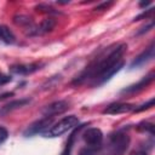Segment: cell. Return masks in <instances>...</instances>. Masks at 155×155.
<instances>
[{"instance_id": "cell-1", "label": "cell", "mask_w": 155, "mask_h": 155, "mask_svg": "<svg viewBox=\"0 0 155 155\" xmlns=\"http://www.w3.org/2000/svg\"><path fill=\"white\" fill-rule=\"evenodd\" d=\"M126 48H127V45L126 44H121V45L116 46L115 48H113L108 54L96 58L81 73V75L74 80L73 84H81L82 81H85L87 79H93L94 80V79L99 78L101 75H103L105 71L111 69L114 65H116L122 59V56H124Z\"/></svg>"}, {"instance_id": "cell-2", "label": "cell", "mask_w": 155, "mask_h": 155, "mask_svg": "<svg viewBox=\"0 0 155 155\" xmlns=\"http://www.w3.org/2000/svg\"><path fill=\"white\" fill-rule=\"evenodd\" d=\"M130 145V136L125 132L117 131L109 137V153L111 155H122Z\"/></svg>"}, {"instance_id": "cell-3", "label": "cell", "mask_w": 155, "mask_h": 155, "mask_svg": "<svg viewBox=\"0 0 155 155\" xmlns=\"http://www.w3.org/2000/svg\"><path fill=\"white\" fill-rule=\"evenodd\" d=\"M79 124V119L75 115H68L54 124L47 132V137H59L65 132L75 128Z\"/></svg>"}, {"instance_id": "cell-4", "label": "cell", "mask_w": 155, "mask_h": 155, "mask_svg": "<svg viewBox=\"0 0 155 155\" xmlns=\"http://www.w3.org/2000/svg\"><path fill=\"white\" fill-rule=\"evenodd\" d=\"M82 138H84L85 143L87 144V147L101 148L102 142H103V132L99 128L91 127L84 132Z\"/></svg>"}, {"instance_id": "cell-5", "label": "cell", "mask_w": 155, "mask_h": 155, "mask_svg": "<svg viewBox=\"0 0 155 155\" xmlns=\"http://www.w3.org/2000/svg\"><path fill=\"white\" fill-rule=\"evenodd\" d=\"M154 78H155V73L154 71H150L148 75H145L144 78H142L137 84H133V85H130L127 87H125L121 93H126V94H130V93H136V92H139L142 90H144L147 86H149L153 81H154Z\"/></svg>"}, {"instance_id": "cell-6", "label": "cell", "mask_w": 155, "mask_h": 155, "mask_svg": "<svg viewBox=\"0 0 155 155\" xmlns=\"http://www.w3.org/2000/svg\"><path fill=\"white\" fill-rule=\"evenodd\" d=\"M69 109V103L65 102V101H57V102H53L48 105H46L41 113L45 115V116H50V117H53L54 115H58V114H62L64 111H67Z\"/></svg>"}, {"instance_id": "cell-7", "label": "cell", "mask_w": 155, "mask_h": 155, "mask_svg": "<svg viewBox=\"0 0 155 155\" xmlns=\"http://www.w3.org/2000/svg\"><path fill=\"white\" fill-rule=\"evenodd\" d=\"M52 120L53 117H50V116H45L38 121H35L34 124H31L25 131H24V136L29 137V136H33V134H36L39 132H42L44 130H46L51 124H52Z\"/></svg>"}, {"instance_id": "cell-8", "label": "cell", "mask_w": 155, "mask_h": 155, "mask_svg": "<svg viewBox=\"0 0 155 155\" xmlns=\"http://www.w3.org/2000/svg\"><path fill=\"white\" fill-rule=\"evenodd\" d=\"M56 25V21L51 17L48 18H45L39 25H33L31 28H29V34L30 35H42V34H46L48 31H51Z\"/></svg>"}, {"instance_id": "cell-9", "label": "cell", "mask_w": 155, "mask_h": 155, "mask_svg": "<svg viewBox=\"0 0 155 155\" xmlns=\"http://www.w3.org/2000/svg\"><path fill=\"white\" fill-rule=\"evenodd\" d=\"M41 69L40 63H27V64H15L10 67L11 73L18 74V75H29Z\"/></svg>"}, {"instance_id": "cell-10", "label": "cell", "mask_w": 155, "mask_h": 155, "mask_svg": "<svg viewBox=\"0 0 155 155\" xmlns=\"http://www.w3.org/2000/svg\"><path fill=\"white\" fill-rule=\"evenodd\" d=\"M154 58V42L150 44V46L148 48H145L139 56L136 57V59H133V62L130 65V69H134L138 68L145 63H148L149 61H151Z\"/></svg>"}, {"instance_id": "cell-11", "label": "cell", "mask_w": 155, "mask_h": 155, "mask_svg": "<svg viewBox=\"0 0 155 155\" xmlns=\"http://www.w3.org/2000/svg\"><path fill=\"white\" fill-rule=\"evenodd\" d=\"M134 108H136V105L131 104V103H113V104L108 105L103 110V113L109 114V115H116V114H124V113L133 111Z\"/></svg>"}, {"instance_id": "cell-12", "label": "cell", "mask_w": 155, "mask_h": 155, "mask_svg": "<svg viewBox=\"0 0 155 155\" xmlns=\"http://www.w3.org/2000/svg\"><path fill=\"white\" fill-rule=\"evenodd\" d=\"M124 65H125V62H124V59H121V61H120L116 65H114L111 69H109L108 71H105V73H104L103 75H101L99 78L94 79V80H93V85H97V86H98V85H102V84L107 82V81H108L113 75H115V74H116Z\"/></svg>"}, {"instance_id": "cell-13", "label": "cell", "mask_w": 155, "mask_h": 155, "mask_svg": "<svg viewBox=\"0 0 155 155\" xmlns=\"http://www.w3.org/2000/svg\"><path fill=\"white\" fill-rule=\"evenodd\" d=\"M30 102L29 98H22V99H16V101H12L10 103H7L6 105H4L0 110V114H7L15 109H18L21 107H24L25 104H28Z\"/></svg>"}, {"instance_id": "cell-14", "label": "cell", "mask_w": 155, "mask_h": 155, "mask_svg": "<svg viewBox=\"0 0 155 155\" xmlns=\"http://www.w3.org/2000/svg\"><path fill=\"white\" fill-rule=\"evenodd\" d=\"M15 41H16V38L13 33L6 25L0 24V42L6 44V45H12L15 44Z\"/></svg>"}, {"instance_id": "cell-15", "label": "cell", "mask_w": 155, "mask_h": 155, "mask_svg": "<svg viewBox=\"0 0 155 155\" xmlns=\"http://www.w3.org/2000/svg\"><path fill=\"white\" fill-rule=\"evenodd\" d=\"M13 22L17 24V25H21V27H27L28 29L33 27V22H31V18L28 17V16H24V15H17L13 17Z\"/></svg>"}, {"instance_id": "cell-16", "label": "cell", "mask_w": 155, "mask_h": 155, "mask_svg": "<svg viewBox=\"0 0 155 155\" xmlns=\"http://www.w3.org/2000/svg\"><path fill=\"white\" fill-rule=\"evenodd\" d=\"M84 126V125H82ZM82 126H80V127H78L70 136H69V138H68V142H67V144H65V147H64V149H63V151H62V154L61 155H70L71 154V148H73V144H74V138H75V136H76V133L79 132V130L82 127Z\"/></svg>"}, {"instance_id": "cell-17", "label": "cell", "mask_w": 155, "mask_h": 155, "mask_svg": "<svg viewBox=\"0 0 155 155\" xmlns=\"http://www.w3.org/2000/svg\"><path fill=\"white\" fill-rule=\"evenodd\" d=\"M137 131H139V132H149L151 136H154V124H151V122H147V121H143V122H140V124H138L137 125Z\"/></svg>"}, {"instance_id": "cell-18", "label": "cell", "mask_w": 155, "mask_h": 155, "mask_svg": "<svg viewBox=\"0 0 155 155\" xmlns=\"http://www.w3.org/2000/svg\"><path fill=\"white\" fill-rule=\"evenodd\" d=\"M35 10L39 11V12H45V13H59V12L54 11V8L50 5H47V4H40L35 7Z\"/></svg>"}, {"instance_id": "cell-19", "label": "cell", "mask_w": 155, "mask_h": 155, "mask_svg": "<svg viewBox=\"0 0 155 155\" xmlns=\"http://www.w3.org/2000/svg\"><path fill=\"white\" fill-rule=\"evenodd\" d=\"M154 102H155V99H154V98H150L147 103H144V104H142V105H139V107H136V108L133 109V111H134V113H140V111L148 110V109H150L151 107H154Z\"/></svg>"}, {"instance_id": "cell-20", "label": "cell", "mask_w": 155, "mask_h": 155, "mask_svg": "<svg viewBox=\"0 0 155 155\" xmlns=\"http://www.w3.org/2000/svg\"><path fill=\"white\" fill-rule=\"evenodd\" d=\"M99 148H92V147H86L84 149L80 150V154L79 155H94L97 153Z\"/></svg>"}, {"instance_id": "cell-21", "label": "cell", "mask_w": 155, "mask_h": 155, "mask_svg": "<svg viewBox=\"0 0 155 155\" xmlns=\"http://www.w3.org/2000/svg\"><path fill=\"white\" fill-rule=\"evenodd\" d=\"M113 4H114L113 1H104V2H101L99 5H97L93 10H94V11H103V10H108Z\"/></svg>"}, {"instance_id": "cell-22", "label": "cell", "mask_w": 155, "mask_h": 155, "mask_svg": "<svg viewBox=\"0 0 155 155\" xmlns=\"http://www.w3.org/2000/svg\"><path fill=\"white\" fill-rule=\"evenodd\" d=\"M153 11H154V8H148L147 11H144V12H142L140 15H138L137 17H134V22L136 21H140V19H143V18H148V17H150L151 15H153Z\"/></svg>"}, {"instance_id": "cell-23", "label": "cell", "mask_w": 155, "mask_h": 155, "mask_svg": "<svg viewBox=\"0 0 155 155\" xmlns=\"http://www.w3.org/2000/svg\"><path fill=\"white\" fill-rule=\"evenodd\" d=\"M11 81H12V78L10 75H6L4 73H0V86H4V85H6V84H8Z\"/></svg>"}, {"instance_id": "cell-24", "label": "cell", "mask_w": 155, "mask_h": 155, "mask_svg": "<svg viewBox=\"0 0 155 155\" xmlns=\"http://www.w3.org/2000/svg\"><path fill=\"white\" fill-rule=\"evenodd\" d=\"M7 137H8V132H7V130H6L5 127L0 126V144H2V143L7 139Z\"/></svg>"}, {"instance_id": "cell-25", "label": "cell", "mask_w": 155, "mask_h": 155, "mask_svg": "<svg viewBox=\"0 0 155 155\" xmlns=\"http://www.w3.org/2000/svg\"><path fill=\"white\" fill-rule=\"evenodd\" d=\"M131 155H148L145 150H133L131 153Z\"/></svg>"}, {"instance_id": "cell-26", "label": "cell", "mask_w": 155, "mask_h": 155, "mask_svg": "<svg viewBox=\"0 0 155 155\" xmlns=\"http://www.w3.org/2000/svg\"><path fill=\"white\" fill-rule=\"evenodd\" d=\"M11 96H13V92H6V93H2V94H0V101L5 99V98H7V97H11Z\"/></svg>"}, {"instance_id": "cell-27", "label": "cell", "mask_w": 155, "mask_h": 155, "mask_svg": "<svg viewBox=\"0 0 155 155\" xmlns=\"http://www.w3.org/2000/svg\"><path fill=\"white\" fill-rule=\"evenodd\" d=\"M151 4V1H142V2H139V6L140 7H147V6H149Z\"/></svg>"}]
</instances>
